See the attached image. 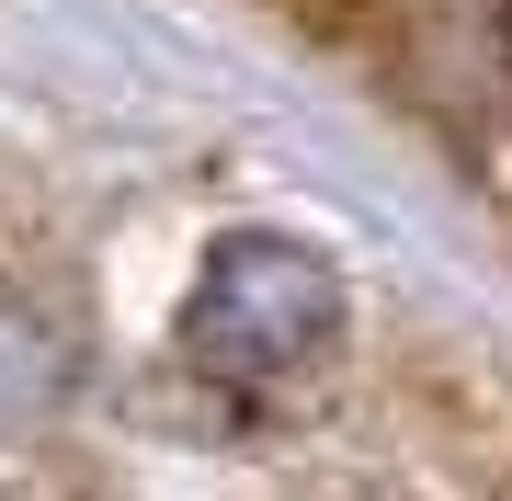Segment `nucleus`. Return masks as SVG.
Segmentation results:
<instances>
[{
    "instance_id": "f257e3e1",
    "label": "nucleus",
    "mask_w": 512,
    "mask_h": 501,
    "mask_svg": "<svg viewBox=\"0 0 512 501\" xmlns=\"http://www.w3.org/2000/svg\"><path fill=\"white\" fill-rule=\"evenodd\" d=\"M183 353L217 376V388H239V399L308 388L330 353H342V274H330L308 240L239 228V240H217V262L194 274Z\"/></svg>"
}]
</instances>
